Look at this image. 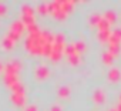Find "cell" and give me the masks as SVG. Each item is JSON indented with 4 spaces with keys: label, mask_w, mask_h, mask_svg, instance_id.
<instances>
[{
    "label": "cell",
    "mask_w": 121,
    "mask_h": 111,
    "mask_svg": "<svg viewBox=\"0 0 121 111\" xmlns=\"http://www.w3.org/2000/svg\"><path fill=\"white\" fill-rule=\"evenodd\" d=\"M115 110H117V111H121V102H120V101H118V104H117Z\"/></svg>",
    "instance_id": "obj_24"
},
{
    "label": "cell",
    "mask_w": 121,
    "mask_h": 111,
    "mask_svg": "<svg viewBox=\"0 0 121 111\" xmlns=\"http://www.w3.org/2000/svg\"><path fill=\"white\" fill-rule=\"evenodd\" d=\"M20 20L23 21V24L26 26V29H30L33 26H36V10L30 6V4H23L22 6V17Z\"/></svg>",
    "instance_id": "obj_7"
},
{
    "label": "cell",
    "mask_w": 121,
    "mask_h": 111,
    "mask_svg": "<svg viewBox=\"0 0 121 111\" xmlns=\"http://www.w3.org/2000/svg\"><path fill=\"white\" fill-rule=\"evenodd\" d=\"M34 76H36L37 80H46V78H48V76H50V68H48L47 66H44V64H40V66L36 67Z\"/></svg>",
    "instance_id": "obj_11"
},
{
    "label": "cell",
    "mask_w": 121,
    "mask_h": 111,
    "mask_svg": "<svg viewBox=\"0 0 121 111\" xmlns=\"http://www.w3.org/2000/svg\"><path fill=\"white\" fill-rule=\"evenodd\" d=\"M114 56L108 51V50H105L104 53H103V63L105 64V66H111L112 64V61H114Z\"/></svg>",
    "instance_id": "obj_17"
},
{
    "label": "cell",
    "mask_w": 121,
    "mask_h": 111,
    "mask_svg": "<svg viewBox=\"0 0 121 111\" xmlns=\"http://www.w3.org/2000/svg\"><path fill=\"white\" fill-rule=\"evenodd\" d=\"M6 12H7V7L3 4V3H0V16H3V14H6Z\"/></svg>",
    "instance_id": "obj_20"
},
{
    "label": "cell",
    "mask_w": 121,
    "mask_h": 111,
    "mask_svg": "<svg viewBox=\"0 0 121 111\" xmlns=\"http://www.w3.org/2000/svg\"><path fill=\"white\" fill-rule=\"evenodd\" d=\"M101 20H103V14H100V13H93V14L90 16V19H88V24H90L91 27H98V24H100Z\"/></svg>",
    "instance_id": "obj_14"
},
{
    "label": "cell",
    "mask_w": 121,
    "mask_h": 111,
    "mask_svg": "<svg viewBox=\"0 0 121 111\" xmlns=\"http://www.w3.org/2000/svg\"><path fill=\"white\" fill-rule=\"evenodd\" d=\"M24 30H27V29H26V26L23 24V21H22V20H14V21L10 24L7 33H6V36H7L9 38H12V40L16 43V41L23 36Z\"/></svg>",
    "instance_id": "obj_8"
},
{
    "label": "cell",
    "mask_w": 121,
    "mask_h": 111,
    "mask_svg": "<svg viewBox=\"0 0 121 111\" xmlns=\"http://www.w3.org/2000/svg\"><path fill=\"white\" fill-rule=\"evenodd\" d=\"M93 101L95 102V104H104L105 102V93L103 91V90H95L94 93H93Z\"/></svg>",
    "instance_id": "obj_13"
},
{
    "label": "cell",
    "mask_w": 121,
    "mask_h": 111,
    "mask_svg": "<svg viewBox=\"0 0 121 111\" xmlns=\"http://www.w3.org/2000/svg\"><path fill=\"white\" fill-rule=\"evenodd\" d=\"M107 46H108L107 50L114 56V57H118L120 53H121V27L112 30L111 37H110Z\"/></svg>",
    "instance_id": "obj_6"
},
{
    "label": "cell",
    "mask_w": 121,
    "mask_h": 111,
    "mask_svg": "<svg viewBox=\"0 0 121 111\" xmlns=\"http://www.w3.org/2000/svg\"><path fill=\"white\" fill-rule=\"evenodd\" d=\"M20 71H22V63L17 59H13L4 64L3 70V83L6 87L13 88L16 84L22 83L20 81Z\"/></svg>",
    "instance_id": "obj_3"
},
{
    "label": "cell",
    "mask_w": 121,
    "mask_h": 111,
    "mask_svg": "<svg viewBox=\"0 0 121 111\" xmlns=\"http://www.w3.org/2000/svg\"><path fill=\"white\" fill-rule=\"evenodd\" d=\"M3 70H4V64L0 61V74H3Z\"/></svg>",
    "instance_id": "obj_23"
},
{
    "label": "cell",
    "mask_w": 121,
    "mask_h": 111,
    "mask_svg": "<svg viewBox=\"0 0 121 111\" xmlns=\"http://www.w3.org/2000/svg\"><path fill=\"white\" fill-rule=\"evenodd\" d=\"M97 31H98V34H97V37H98V40L101 41V43H104V44H107L108 43V40H110V37H111V24L107 21V20H101L100 21V24H98V27H97Z\"/></svg>",
    "instance_id": "obj_9"
},
{
    "label": "cell",
    "mask_w": 121,
    "mask_h": 111,
    "mask_svg": "<svg viewBox=\"0 0 121 111\" xmlns=\"http://www.w3.org/2000/svg\"><path fill=\"white\" fill-rule=\"evenodd\" d=\"M66 47H67V44H66L64 34H61V33L56 34L54 36V41H53V47H51V53H50L48 59L51 61H54V63L60 61V59L63 57V54L66 51Z\"/></svg>",
    "instance_id": "obj_4"
},
{
    "label": "cell",
    "mask_w": 121,
    "mask_h": 111,
    "mask_svg": "<svg viewBox=\"0 0 121 111\" xmlns=\"http://www.w3.org/2000/svg\"><path fill=\"white\" fill-rule=\"evenodd\" d=\"M50 111H63V110H61V107H60L58 104H54V105L50 107Z\"/></svg>",
    "instance_id": "obj_21"
},
{
    "label": "cell",
    "mask_w": 121,
    "mask_h": 111,
    "mask_svg": "<svg viewBox=\"0 0 121 111\" xmlns=\"http://www.w3.org/2000/svg\"><path fill=\"white\" fill-rule=\"evenodd\" d=\"M47 4L48 14H51L56 20H66L76 7V2H73V0H56V2Z\"/></svg>",
    "instance_id": "obj_2"
},
{
    "label": "cell",
    "mask_w": 121,
    "mask_h": 111,
    "mask_svg": "<svg viewBox=\"0 0 121 111\" xmlns=\"http://www.w3.org/2000/svg\"><path fill=\"white\" fill-rule=\"evenodd\" d=\"M12 90V94H10V100L14 105L17 107H24L26 105V101H27V95H26V88L22 83L16 84Z\"/></svg>",
    "instance_id": "obj_5"
},
{
    "label": "cell",
    "mask_w": 121,
    "mask_h": 111,
    "mask_svg": "<svg viewBox=\"0 0 121 111\" xmlns=\"http://www.w3.org/2000/svg\"><path fill=\"white\" fill-rule=\"evenodd\" d=\"M54 41V34L47 30H36L26 36L24 47L33 56H41V57H50L51 47Z\"/></svg>",
    "instance_id": "obj_1"
},
{
    "label": "cell",
    "mask_w": 121,
    "mask_h": 111,
    "mask_svg": "<svg viewBox=\"0 0 121 111\" xmlns=\"http://www.w3.org/2000/svg\"><path fill=\"white\" fill-rule=\"evenodd\" d=\"M107 78H108V81L112 83V84L120 83V81H121V71H120V68H117V67L110 68V71H108V74H107Z\"/></svg>",
    "instance_id": "obj_12"
},
{
    "label": "cell",
    "mask_w": 121,
    "mask_h": 111,
    "mask_svg": "<svg viewBox=\"0 0 121 111\" xmlns=\"http://www.w3.org/2000/svg\"><path fill=\"white\" fill-rule=\"evenodd\" d=\"M2 47H3L4 50H13V47H14V41H13L12 38H9L7 36H4V37L2 38Z\"/></svg>",
    "instance_id": "obj_18"
},
{
    "label": "cell",
    "mask_w": 121,
    "mask_h": 111,
    "mask_svg": "<svg viewBox=\"0 0 121 111\" xmlns=\"http://www.w3.org/2000/svg\"><path fill=\"white\" fill-rule=\"evenodd\" d=\"M57 93H58V97H60V98H67V97H70L71 88H70L69 85H61V87H58Z\"/></svg>",
    "instance_id": "obj_16"
},
{
    "label": "cell",
    "mask_w": 121,
    "mask_h": 111,
    "mask_svg": "<svg viewBox=\"0 0 121 111\" xmlns=\"http://www.w3.org/2000/svg\"><path fill=\"white\" fill-rule=\"evenodd\" d=\"M24 111H37V107L31 104V105H29V107H26V110H24Z\"/></svg>",
    "instance_id": "obj_22"
},
{
    "label": "cell",
    "mask_w": 121,
    "mask_h": 111,
    "mask_svg": "<svg viewBox=\"0 0 121 111\" xmlns=\"http://www.w3.org/2000/svg\"><path fill=\"white\" fill-rule=\"evenodd\" d=\"M36 12H37L39 14H41V16H46V14H48V4H47V3L39 4V6L36 7Z\"/></svg>",
    "instance_id": "obj_19"
},
{
    "label": "cell",
    "mask_w": 121,
    "mask_h": 111,
    "mask_svg": "<svg viewBox=\"0 0 121 111\" xmlns=\"http://www.w3.org/2000/svg\"><path fill=\"white\" fill-rule=\"evenodd\" d=\"M110 111H117V110H115V108H112V110H110Z\"/></svg>",
    "instance_id": "obj_25"
},
{
    "label": "cell",
    "mask_w": 121,
    "mask_h": 111,
    "mask_svg": "<svg viewBox=\"0 0 121 111\" xmlns=\"http://www.w3.org/2000/svg\"><path fill=\"white\" fill-rule=\"evenodd\" d=\"M103 19H104V20H107L110 24H114V23H115V20H117V13H115L114 10H107V12L103 14Z\"/></svg>",
    "instance_id": "obj_15"
},
{
    "label": "cell",
    "mask_w": 121,
    "mask_h": 111,
    "mask_svg": "<svg viewBox=\"0 0 121 111\" xmlns=\"http://www.w3.org/2000/svg\"><path fill=\"white\" fill-rule=\"evenodd\" d=\"M64 54H66L67 61H69L71 66H78V64L81 63V56H83V54H81L80 51H77V48L73 46V43L67 44Z\"/></svg>",
    "instance_id": "obj_10"
}]
</instances>
